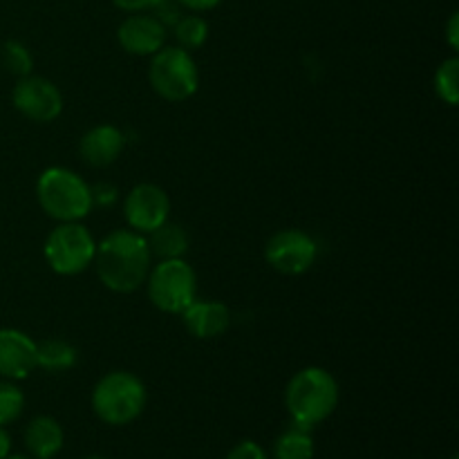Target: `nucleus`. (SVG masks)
Masks as SVG:
<instances>
[{"mask_svg": "<svg viewBox=\"0 0 459 459\" xmlns=\"http://www.w3.org/2000/svg\"><path fill=\"white\" fill-rule=\"evenodd\" d=\"M151 249L142 233L112 231L97 245L94 263L103 285L119 294H130L143 285L151 272Z\"/></svg>", "mask_w": 459, "mask_h": 459, "instance_id": "nucleus-1", "label": "nucleus"}, {"mask_svg": "<svg viewBox=\"0 0 459 459\" xmlns=\"http://www.w3.org/2000/svg\"><path fill=\"white\" fill-rule=\"evenodd\" d=\"M291 424L312 430L334 412L339 403V384L323 368H305L291 377L285 390Z\"/></svg>", "mask_w": 459, "mask_h": 459, "instance_id": "nucleus-2", "label": "nucleus"}, {"mask_svg": "<svg viewBox=\"0 0 459 459\" xmlns=\"http://www.w3.org/2000/svg\"><path fill=\"white\" fill-rule=\"evenodd\" d=\"M39 204L58 222H79L92 211L90 186L67 169H48L36 182Z\"/></svg>", "mask_w": 459, "mask_h": 459, "instance_id": "nucleus-3", "label": "nucleus"}, {"mask_svg": "<svg viewBox=\"0 0 459 459\" xmlns=\"http://www.w3.org/2000/svg\"><path fill=\"white\" fill-rule=\"evenodd\" d=\"M146 388L130 372H108L92 390V411L103 424L126 426L146 408Z\"/></svg>", "mask_w": 459, "mask_h": 459, "instance_id": "nucleus-4", "label": "nucleus"}, {"mask_svg": "<svg viewBox=\"0 0 459 459\" xmlns=\"http://www.w3.org/2000/svg\"><path fill=\"white\" fill-rule=\"evenodd\" d=\"M152 90L166 101H186L197 92L200 85V74L193 61L191 52L178 48H161L160 52L152 54L151 70H148Z\"/></svg>", "mask_w": 459, "mask_h": 459, "instance_id": "nucleus-5", "label": "nucleus"}, {"mask_svg": "<svg viewBox=\"0 0 459 459\" xmlns=\"http://www.w3.org/2000/svg\"><path fill=\"white\" fill-rule=\"evenodd\" d=\"M195 272L182 258L161 260L148 272V296L152 305L166 314H182L195 300Z\"/></svg>", "mask_w": 459, "mask_h": 459, "instance_id": "nucleus-6", "label": "nucleus"}, {"mask_svg": "<svg viewBox=\"0 0 459 459\" xmlns=\"http://www.w3.org/2000/svg\"><path fill=\"white\" fill-rule=\"evenodd\" d=\"M97 242L79 222H63L45 240L48 264L61 276H76L94 263Z\"/></svg>", "mask_w": 459, "mask_h": 459, "instance_id": "nucleus-7", "label": "nucleus"}, {"mask_svg": "<svg viewBox=\"0 0 459 459\" xmlns=\"http://www.w3.org/2000/svg\"><path fill=\"white\" fill-rule=\"evenodd\" d=\"M318 255V247L312 236L299 229H287L269 238L264 247V258L276 272L287 276H299L305 273L314 264Z\"/></svg>", "mask_w": 459, "mask_h": 459, "instance_id": "nucleus-8", "label": "nucleus"}, {"mask_svg": "<svg viewBox=\"0 0 459 459\" xmlns=\"http://www.w3.org/2000/svg\"><path fill=\"white\" fill-rule=\"evenodd\" d=\"M12 103L22 117L36 124H49L63 110V97L52 81L43 76H21L13 85Z\"/></svg>", "mask_w": 459, "mask_h": 459, "instance_id": "nucleus-9", "label": "nucleus"}, {"mask_svg": "<svg viewBox=\"0 0 459 459\" xmlns=\"http://www.w3.org/2000/svg\"><path fill=\"white\" fill-rule=\"evenodd\" d=\"M124 213L133 231L151 233L169 220L170 200L164 188L155 184H139L126 197Z\"/></svg>", "mask_w": 459, "mask_h": 459, "instance_id": "nucleus-10", "label": "nucleus"}, {"mask_svg": "<svg viewBox=\"0 0 459 459\" xmlns=\"http://www.w3.org/2000/svg\"><path fill=\"white\" fill-rule=\"evenodd\" d=\"M36 370V343L18 330H0V377L18 381Z\"/></svg>", "mask_w": 459, "mask_h": 459, "instance_id": "nucleus-11", "label": "nucleus"}, {"mask_svg": "<svg viewBox=\"0 0 459 459\" xmlns=\"http://www.w3.org/2000/svg\"><path fill=\"white\" fill-rule=\"evenodd\" d=\"M119 45L134 56H152L164 48L166 27L155 16H130L126 18L117 31Z\"/></svg>", "mask_w": 459, "mask_h": 459, "instance_id": "nucleus-12", "label": "nucleus"}, {"mask_svg": "<svg viewBox=\"0 0 459 459\" xmlns=\"http://www.w3.org/2000/svg\"><path fill=\"white\" fill-rule=\"evenodd\" d=\"M179 316L195 339H215L224 334L231 323V312L227 305L215 300H193Z\"/></svg>", "mask_w": 459, "mask_h": 459, "instance_id": "nucleus-13", "label": "nucleus"}, {"mask_svg": "<svg viewBox=\"0 0 459 459\" xmlns=\"http://www.w3.org/2000/svg\"><path fill=\"white\" fill-rule=\"evenodd\" d=\"M126 146L124 133L115 126H97V128L88 130L79 143V152L83 157L85 164L94 166V169H103L117 161Z\"/></svg>", "mask_w": 459, "mask_h": 459, "instance_id": "nucleus-14", "label": "nucleus"}, {"mask_svg": "<svg viewBox=\"0 0 459 459\" xmlns=\"http://www.w3.org/2000/svg\"><path fill=\"white\" fill-rule=\"evenodd\" d=\"M65 444V433L54 417L39 415L25 430V446L34 459H54Z\"/></svg>", "mask_w": 459, "mask_h": 459, "instance_id": "nucleus-15", "label": "nucleus"}, {"mask_svg": "<svg viewBox=\"0 0 459 459\" xmlns=\"http://www.w3.org/2000/svg\"><path fill=\"white\" fill-rule=\"evenodd\" d=\"M148 249L151 255H157L160 260H170V258H182L188 249V236L179 224H173L166 220L161 227H157L155 231L148 233Z\"/></svg>", "mask_w": 459, "mask_h": 459, "instance_id": "nucleus-16", "label": "nucleus"}, {"mask_svg": "<svg viewBox=\"0 0 459 459\" xmlns=\"http://www.w3.org/2000/svg\"><path fill=\"white\" fill-rule=\"evenodd\" d=\"M76 359H79V354L65 341L49 339L43 343H36V368L45 372L58 375V372L72 370L76 366Z\"/></svg>", "mask_w": 459, "mask_h": 459, "instance_id": "nucleus-17", "label": "nucleus"}, {"mask_svg": "<svg viewBox=\"0 0 459 459\" xmlns=\"http://www.w3.org/2000/svg\"><path fill=\"white\" fill-rule=\"evenodd\" d=\"M273 459H314L312 430L291 424L273 444Z\"/></svg>", "mask_w": 459, "mask_h": 459, "instance_id": "nucleus-18", "label": "nucleus"}, {"mask_svg": "<svg viewBox=\"0 0 459 459\" xmlns=\"http://www.w3.org/2000/svg\"><path fill=\"white\" fill-rule=\"evenodd\" d=\"M175 39H178L179 48L191 52V49L202 48L206 43V39H209V25L200 16H184L175 22Z\"/></svg>", "mask_w": 459, "mask_h": 459, "instance_id": "nucleus-19", "label": "nucleus"}, {"mask_svg": "<svg viewBox=\"0 0 459 459\" xmlns=\"http://www.w3.org/2000/svg\"><path fill=\"white\" fill-rule=\"evenodd\" d=\"M459 58H448L435 72V92L448 106H457L459 101Z\"/></svg>", "mask_w": 459, "mask_h": 459, "instance_id": "nucleus-20", "label": "nucleus"}, {"mask_svg": "<svg viewBox=\"0 0 459 459\" xmlns=\"http://www.w3.org/2000/svg\"><path fill=\"white\" fill-rule=\"evenodd\" d=\"M25 394L12 381H0V426H7L22 415Z\"/></svg>", "mask_w": 459, "mask_h": 459, "instance_id": "nucleus-21", "label": "nucleus"}, {"mask_svg": "<svg viewBox=\"0 0 459 459\" xmlns=\"http://www.w3.org/2000/svg\"><path fill=\"white\" fill-rule=\"evenodd\" d=\"M3 65L4 70L12 72L16 76H27L34 67V58H31L30 49L18 40H7L3 45Z\"/></svg>", "mask_w": 459, "mask_h": 459, "instance_id": "nucleus-22", "label": "nucleus"}, {"mask_svg": "<svg viewBox=\"0 0 459 459\" xmlns=\"http://www.w3.org/2000/svg\"><path fill=\"white\" fill-rule=\"evenodd\" d=\"M90 197H92V206H112L119 197V191L110 182H99L90 186Z\"/></svg>", "mask_w": 459, "mask_h": 459, "instance_id": "nucleus-23", "label": "nucleus"}, {"mask_svg": "<svg viewBox=\"0 0 459 459\" xmlns=\"http://www.w3.org/2000/svg\"><path fill=\"white\" fill-rule=\"evenodd\" d=\"M224 459H269V457L267 453L263 451V446H258L255 442L247 439V442H240L238 446H233Z\"/></svg>", "mask_w": 459, "mask_h": 459, "instance_id": "nucleus-24", "label": "nucleus"}, {"mask_svg": "<svg viewBox=\"0 0 459 459\" xmlns=\"http://www.w3.org/2000/svg\"><path fill=\"white\" fill-rule=\"evenodd\" d=\"M112 3L119 9H124V12H143V9L157 7L164 0H112Z\"/></svg>", "mask_w": 459, "mask_h": 459, "instance_id": "nucleus-25", "label": "nucleus"}, {"mask_svg": "<svg viewBox=\"0 0 459 459\" xmlns=\"http://www.w3.org/2000/svg\"><path fill=\"white\" fill-rule=\"evenodd\" d=\"M179 3H182L184 7L193 9V12H209V9L218 7L222 0H179Z\"/></svg>", "mask_w": 459, "mask_h": 459, "instance_id": "nucleus-26", "label": "nucleus"}, {"mask_svg": "<svg viewBox=\"0 0 459 459\" xmlns=\"http://www.w3.org/2000/svg\"><path fill=\"white\" fill-rule=\"evenodd\" d=\"M446 36H448V45H451V48L457 52V48H459V16L457 13H453L451 21H448Z\"/></svg>", "mask_w": 459, "mask_h": 459, "instance_id": "nucleus-27", "label": "nucleus"}, {"mask_svg": "<svg viewBox=\"0 0 459 459\" xmlns=\"http://www.w3.org/2000/svg\"><path fill=\"white\" fill-rule=\"evenodd\" d=\"M12 453V437L4 430V426H0V459H4Z\"/></svg>", "mask_w": 459, "mask_h": 459, "instance_id": "nucleus-28", "label": "nucleus"}, {"mask_svg": "<svg viewBox=\"0 0 459 459\" xmlns=\"http://www.w3.org/2000/svg\"><path fill=\"white\" fill-rule=\"evenodd\" d=\"M4 459H30V457H25V455H12V453H9V455L4 457Z\"/></svg>", "mask_w": 459, "mask_h": 459, "instance_id": "nucleus-29", "label": "nucleus"}, {"mask_svg": "<svg viewBox=\"0 0 459 459\" xmlns=\"http://www.w3.org/2000/svg\"><path fill=\"white\" fill-rule=\"evenodd\" d=\"M85 459H108V457H101V455H90V457H85Z\"/></svg>", "mask_w": 459, "mask_h": 459, "instance_id": "nucleus-30", "label": "nucleus"}, {"mask_svg": "<svg viewBox=\"0 0 459 459\" xmlns=\"http://www.w3.org/2000/svg\"><path fill=\"white\" fill-rule=\"evenodd\" d=\"M451 459H457V455H453V457H451Z\"/></svg>", "mask_w": 459, "mask_h": 459, "instance_id": "nucleus-31", "label": "nucleus"}]
</instances>
